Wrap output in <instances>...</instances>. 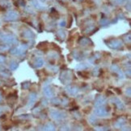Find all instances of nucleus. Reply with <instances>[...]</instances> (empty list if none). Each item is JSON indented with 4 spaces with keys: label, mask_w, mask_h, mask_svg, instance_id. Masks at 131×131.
<instances>
[{
    "label": "nucleus",
    "mask_w": 131,
    "mask_h": 131,
    "mask_svg": "<svg viewBox=\"0 0 131 131\" xmlns=\"http://www.w3.org/2000/svg\"><path fill=\"white\" fill-rule=\"evenodd\" d=\"M108 47L110 48L111 49H121L123 47V43L121 39H112L107 43Z\"/></svg>",
    "instance_id": "f257e3e1"
},
{
    "label": "nucleus",
    "mask_w": 131,
    "mask_h": 131,
    "mask_svg": "<svg viewBox=\"0 0 131 131\" xmlns=\"http://www.w3.org/2000/svg\"><path fill=\"white\" fill-rule=\"evenodd\" d=\"M28 48V46L25 44H23L21 46L18 47V48H14L12 49H11L10 52L11 54L12 55H15V56H20V55H23L24 52L27 50Z\"/></svg>",
    "instance_id": "f03ea898"
},
{
    "label": "nucleus",
    "mask_w": 131,
    "mask_h": 131,
    "mask_svg": "<svg viewBox=\"0 0 131 131\" xmlns=\"http://www.w3.org/2000/svg\"><path fill=\"white\" fill-rule=\"evenodd\" d=\"M72 79V72L69 70L64 71L61 74V81L63 84H68Z\"/></svg>",
    "instance_id": "7ed1b4c3"
},
{
    "label": "nucleus",
    "mask_w": 131,
    "mask_h": 131,
    "mask_svg": "<svg viewBox=\"0 0 131 131\" xmlns=\"http://www.w3.org/2000/svg\"><path fill=\"white\" fill-rule=\"evenodd\" d=\"M1 39L4 43H8V44H15L18 42L16 38L11 35H3L1 36Z\"/></svg>",
    "instance_id": "20e7f679"
},
{
    "label": "nucleus",
    "mask_w": 131,
    "mask_h": 131,
    "mask_svg": "<svg viewBox=\"0 0 131 131\" xmlns=\"http://www.w3.org/2000/svg\"><path fill=\"white\" fill-rule=\"evenodd\" d=\"M18 18H19V14L14 10L9 11L5 15V20L7 21H15L16 19H18Z\"/></svg>",
    "instance_id": "39448f33"
},
{
    "label": "nucleus",
    "mask_w": 131,
    "mask_h": 131,
    "mask_svg": "<svg viewBox=\"0 0 131 131\" xmlns=\"http://www.w3.org/2000/svg\"><path fill=\"white\" fill-rule=\"evenodd\" d=\"M50 116L52 117L54 120H61V119L64 118L66 117L62 112L57 111V110H51L50 111Z\"/></svg>",
    "instance_id": "423d86ee"
},
{
    "label": "nucleus",
    "mask_w": 131,
    "mask_h": 131,
    "mask_svg": "<svg viewBox=\"0 0 131 131\" xmlns=\"http://www.w3.org/2000/svg\"><path fill=\"white\" fill-rule=\"evenodd\" d=\"M95 113L96 116L98 117H107L109 115V112L107 111V110L104 109V108H101V107H97V109L95 110Z\"/></svg>",
    "instance_id": "0eeeda50"
},
{
    "label": "nucleus",
    "mask_w": 131,
    "mask_h": 131,
    "mask_svg": "<svg viewBox=\"0 0 131 131\" xmlns=\"http://www.w3.org/2000/svg\"><path fill=\"white\" fill-rule=\"evenodd\" d=\"M107 101V99L103 96H99L96 97L95 101V107H101L104 105H105Z\"/></svg>",
    "instance_id": "6e6552de"
},
{
    "label": "nucleus",
    "mask_w": 131,
    "mask_h": 131,
    "mask_svg": "<svg viewBox=\"0 0 131 131\" xmlns=\"http://www.w3.org/2000/svg\"><path fill=\"white\" fill-rule=\"evenodd\" d=\"M66 92L68 94H70L71 96H75L78 93V89L75 86H73V85H70V86L66 87Z\"/></svg>",
    "instance_id": "1a4fd4ad"
},
{
    "label": "nucleus",
    "mask_w": 131,
    "mask_h": 131,
    "mask_svg": "<svg viewBox=\"0 0 131 131\" xmlns=\"http://www.w3.org/2000/svg\"><path fill=\"white\" fill-rule=\"evenodd\" d=\"M111 70H112L113 72L117 73V75H118V77H119V78H121V79L124 78V74H123V72H121V70L120 69V68H119L117 65H116V64H112V65L111 66Z\"/></svg>",
    "instance_id": "9d476101"
},
{
    "label": "nucleus",
    "mask_w": 131,
    "mask_h": 131,
    "mask_svg": "<svg viewBox=\"0 0 131 131\" xmlns=\"http://www.w3.org/2000/svg\"><path fill=\"white\" fill-rule=\"evenodd\" d=\"M43 92H44V94L45 96H46L48 98H52L54 95V93L53 89H51L49 86H45L44 89H43Z\"/></svg>",
    "instance_id": "9b49d317"
},
{
    "label": "nucleus",
    "mask_w": 131,
    "mask_h": 131,
    "mask_svg": "<svg viewBox=\"0 0 131 131\" xmlns=\"http://www.w3.org/2000/svg\"><path fill=\"white\" fill-rule=\"evenodd\" d=\"M113 104H115L116 105V106L118 108L119 110H124L125 109V105H124V104L121 102V101L120 100V99H118V98H117V97H115V98H112L111 100H110Z\"/></svg>",
    "instance_id": "f8f14e48"
},
{
    "label": "nucleus",
    "mask_w": 131,
    "mask_h": 131,
    "mask_svg": "<svg viewBox=\"0 0 131 131\" xmlns=\"http://www.w3.org/2000/svg\"><path fill=\"white\" fill-rule=\"evenodd\" d=\"M37 95L36 93H31L29 95V101H28V106H32L35 103V101L37 100Z\"/></svg>",
    "instance_id": "ddd939ff"
},
{
    "label": "nucleus",
    "mask_w": 131,
    "mask_h": 131,
    "mask_svg": "<svg viewBox=\"0 0 131 131\" xmlns=\"http://www.w3.org/2000/svg\"><path fill=\"white\" fill-rule=\"evenodd\" d=\"M126 123V119L124 118V117H121V118H119L118 120L117 121V122L115 124V126L117 127V128H121L123 126H125Z\"/></svg>",
    "instance_id": "4468645a"
},
{
    "label": "nucleus",
    "mask_w": 131,
    "mask_h": 131,
    "mask_svg": "<svg viewBox=\"0 0 131 131\" xmlns=\"http://www.w3.org/2000/svg\"><path fill=\"white\" fill-rule=\"evenodd\" d=\"M78 43L80 45H82V46H87V45H88L89 43H92V41H91L88 38L83 37V38H81L80 39H79Z\"/></svg>",
    "instance_id": "2eb2a0df"
},
{
    "label": "nucleus",
    "mask_w": 131,
    "mask_h": 131,
    "mask_svg": "<svg viewBox=\"0 0 131 131\" xmlns=\"http://www.w3.org/2000/svg\"><path fill=\"white\" fill-rule=\"evenodd\" d=\"M23 36H24L27 39H33L34 36H35L34 33L31 30H26L25 31H24V33H23Z\"/></svg>",
    "instance_id": "dca6fc26"
},
{
    "label": "nucleus",
    "mask_w": 131,
    "mask_h": 131,
    "mask_svg": "<svg viewBox=\"0 0 131 131\" xmlns=\"http://www.w3.org/2000/svg\"><path fill=\"white\" fill-rule=\"evenodd\" d=\"M34 64L36 68H41L44 65V60L41 58H37L34 61Z\"/></svg>",
    "instance_id": "f3484780"
},
{
    "label": "nucleus",
    "mask_w": 131,
    "mask_h": 131,
    "mask_svg": "<svg viewBox=\"0 0 131 131\" xmlns=\"http://www.w3.org/2000/svg\"><path fill=\"white\" fill-rule=\"evenodd\" d=\"M54 129H55V126L53 125V123H51V122H49V123H47L45 126H44V130H54Z\"/></svg>",
    "instance_id": "a211bd4d"
},
{
    "label": "nucleus",
    "mask_w": 131,
    "mask_h": 131,
    "mask_svg": "<svg viewBox=\"0 0 131 131\" xmlns=\"http://www.w3.org/2000/svg\"><path fill=\"white\" fill-rule=\"evenodd\" d=\"M17 68H18V63H16V62L13 61L10 64V69L11 70H15Z\"/></svg>",
    "instance_id": "6ab92c4d"
},
{
    "label": "nucleus",
    "mask_w": 131,
    "mask_h": 131,
    "mask_svg": "<svg viewBox=\"0 0 131 131\" xmlns=\"http://www.w3.org/2000/svg\"><path fill=\"white\" fill-rule=\"evenodd\" d=\"M57 36L59 38H61L62 39H64L66 38V34L63 31H58V33H57Z\"/></svg>",
    "instance_id": "aec40b11"
},
{
    "label": "nucleus",
    "mask_w": 131,
    "mask_h": 131,
    "mask_svg": "<svg viewBox=\"0 0 131 131\" xmlns=\"http://www.w3.org/2000/svg\"><path fill=\"white\" fill-rule=\"evenodd\" d=\"M0 72H1V74H2L3 76H4V77H8V76H10V73H9V72L7 69H3V70L0 71Z\"/></svg>",
    "instance_id": "412c9836"
},
{
    "label": "nucleus",
    "mask_w": 131,
    "mask_h": 131,
    "mask_svg": "<svg viewBox=\"0 0 131 131\" xmlns=\"http://www.w3.org/2000/svg\"><path fill=\"white\" fill-rule=\"evenodd\" d=\"M100 24H103V25H107V24H109V20L106 19H104L100 21Z\"/></svg>",
    "instance_id": "4be33fe9"
},
{
    "label": "nucleus",
    "mask_w": 131,
    "mask_h": 131,
    "mask_svg": "<svg viewBox=\"0 0 131 131\" xmlns=\"http://www.w3.org/2000/svg\"><path fill=\"white\" fill-rule=\"evenodd\" d=\"M5 61H6V58H5V56H1V55H0V64H3Z\"/></svg>",
    "instance_id": "5701e85b"
},
{
    "label": "nucleus",
    "mask_w": 131,
    "mask_h": 131,
    "mask_svg": "<svg viewBox=\"0 0 131 131\" xmlns=\"http://www.w3.org/2000/svg\"><path fill=\"white\" fill-rule=\"evenodd\" d=\"M93 29H94V27H89L87 30H85V33H87V34H88L90 31H93Z\"/></svg>",
    "instance_id": "b1692460"
},
{
    "label": "nucleus",
    "mask_w": 131,
    "mask_h": 131,
    "mask_svg": "<svg viewBox=\"0 0 131 131\" xmlns=\"http://www.w3.org/2000/svg\"><path fill=\"white\" fill-rule=\"evenodd\" d=\"M126 0H113V2L117 4H122Z\"/></svg>",
    "instance_id": "393cba45"
},
{
    "label": "nucleus",
    "mask_w": 131,
    "mask_h": 131,
    "mask_svg": "<svg viewBox=\"0 0 131 131\" xmlns=\"http://www.w3.org/2000/svg\"><path fill=\"white\" fill-rule=\"evenodd\" d=\"M53 104H56V105H58V104H60V101H59V99L58 98H56V99H54L53 100Z\"/></svg>",
    "instance_id": "a878e982"
},
{
    "label": "nucleus",
    "mask_w": 131,
    "mask_h": 131,
    "mask_svg": "<svg viewBox=\"0 0 131 131\" xmlns=\"http://www.w3.org/2000/svg\"><path fill=\"white\" fill-rule=\"evenodd\" d=\"M59 25H60V27H66V21H65V20H63V21H62V22L60 23Z\"/></svg>",
    "instance_id": "bb28decb"
},
{
    "label": "nucleus",
    "mask_w": 131,
    "mask_h": 131,
    "mask_svg": "<svg viewBox=\"0 0 131 131\" xmlns=\"http://www.w3.org/2000/svg\"><path fill=\"white\" fill-rule=\"evenodd\" d=\"M126 95H128L129 96H131V89H130V88H128V89H126Z\"/></svg>",
    "instance_id": "cd10ccee"
},
{
    "label": "nucleus",
    "mask_w": 131,
    "mask_h": 131,
    "mask_svg": "<svg viewBox=\"0 0 131 131\" xmlns=\"http://www.w3.org/2000/svg\"><path fill=\"white\" fill-rule=\"evenodd\" d=\"M22 87L24 88V89H27L28 88V83H24L22 85Z\"/></svg>",
    "instance_id": "c85d7f7f"
},
{
    "label": "nucleus",
    "mask_w": 131,
    "mask_h": 131,
    "mask_svg": "<svg viewBox=\"0 0 131 131\" xmlns=\"http://www.w3.org/2000/svg\"><path fill=\"white\" fill-rule=\"evenodd\" d=\"M32 3H33L34 5H35V7H37V8H41V7H39V4L37 3V2L35 3V1H34V0H32Z\"/></svg>",
    "instance_id": "c756f323"
},
{
    "label": "nucleus",
    "mask_w": 131,
    "mask_h": 131,
    "mask_svg": "<svg viewBox=\"0 0 131 131\" xmlns=\"http://www.w3.org/2000/svg\"><path fill=\"white\" fill-rule=\"evenodd\" d=\"M4 111V108H2V107H0V114L1 113H3V112Z\"/></svg>",
    "instance_id": "7c9ffc66"
},
{
    "label": "nucleus",
    "mask_w": 131,
    "mask_h": 131,
    "mask_svg": "<svg viewBox=\"0 0 131 131\" xmlns=\"http://www.w3.org/2000/svg\"><path fill=\"white\" fill-rule=\"evenodd\" d=\"M2 100V94H1V93H0V101Z\"/></svg>",
    "instance_id": "2f4dec72"
}]
</instances>
